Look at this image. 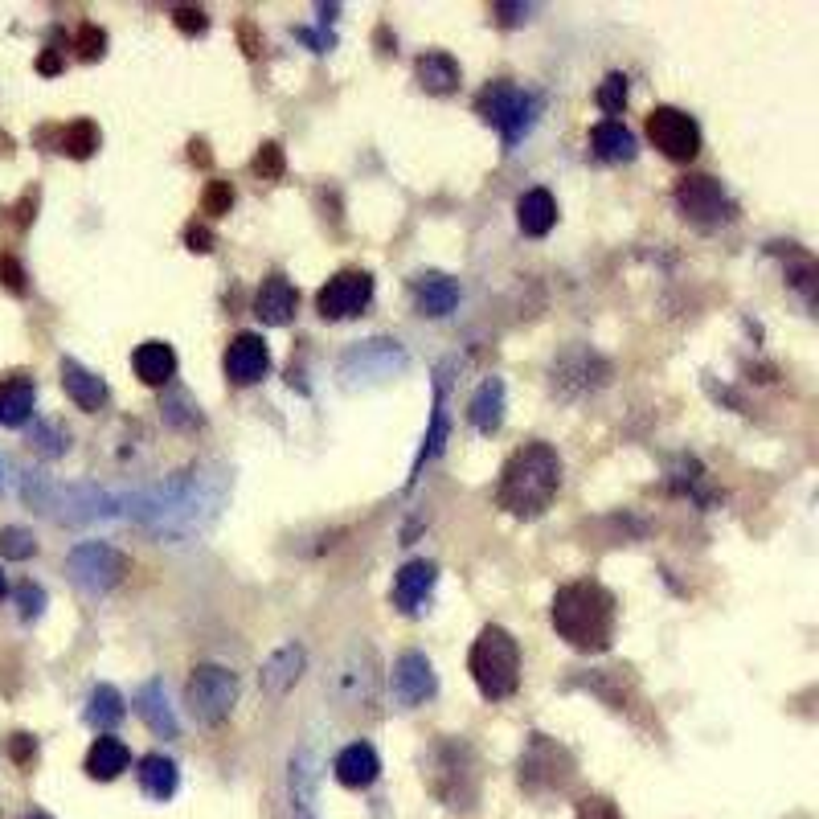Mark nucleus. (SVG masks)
I'll use <instances>...</instances> for the list:
<instances>
[{
	"label": "nucleus",
	"mask_w": 819,
	"mask_h": 819,
	"mask_svg": "<svg viewBox=\"0 0 819 819\" xmlns=\"http://www.w3.org/2000/svg\"><path fill=\"white\" fill-rule=\"evenodd\" d=\"M295 312H299L295 283L287 275H267L263 287H258V295H254V316L267 328H283V324H291Z\"/></svg>",
	"instance_id": "13"
},
{
	"label": "nucleus",
	"mask_w": 819,
	"mask_h": 819,
	"mask_svg": "<svg viewBox=\"0 0 819 819\" xmlns=\"http://www.w3.org/2000/svg\"><path fill=\"white\" fill-rule=\"evenodd\" d=\"M140 791L148 795V799H156V803H164V799H172L177 795V783H181V774H177V762L172 758H164V754H148V758H140Z\"/></svg>",
	"instance_id": "25"
},
{
	"label": "nucleus",
	"mask_w": 819,
	"mask_h": 819,
	"mask_svg": "<svg viewBox=\"0 0 819 819\" xmlns=\"http://www.w3.org/2000/svg\"><path fill=\"white\" fill-rule=\"evenodd\" d=\"M33 402H37V385L29 377H5L0 381V426L29 422Z\"/></svg>",
	"instance_id": "26"
},
{
	"label": "nucleus",
	"mask_w": 819,
	"mask_h": 819,
	"mask_svg": "<svg viewBox=\"0 0 819 819\" xmlns=\"http://www.w3.org/2000/svg\"><path fill=\"white\" fill-rule=\"evenodd\" d=\"M590 148H594L598 160H607V164H627V160H635V136L627 132L619 119H602L594 132H590Z\"/></svg>",
	"instance_id": "23"
},
{
	"label": "nucleus",
	"mask_w": 819,
	"mask_h": 819,
	"mask_svg": "<svg viewBox=\"0 0 819 819\" xmlns=\"http://www.w3.org/2000/svg\"><path fill=\"white\" fill-rule=\"evenodd\" d=\"M467 668H471V680H476V688L488 701H508L516 688H521V648H516L512 631L488 623L480 631V639L471 643Z\"/></svg>",
	"instance_id": "3"
},
{
	"label": "nucleus",
	"mask_w": 819,
	"mask_h": 819,
	"mask_svg": "<svg viewBox=\"0 0 819 819\" xmlns=\"http://www.w3.org/2000/svg\"><path fill=\"white\" fill-rule=\"evenodd\" d=\"M185 246H189L193 254H209V250H213V230L189 222V226H185Z\"/></svg>",
	"instance_id": "39"
},
{
	"label": "nucleus",
	"mask_w": 819,
	"mask_h": 819,
	"mask_svg": "<svg viewBox=\"0 0 819 819\" xmlns=\"http://www.w3.org/2000/svg\"><path fill=\"white\" fill-rule=\"evenodd\" d=\"M136 713H140V721L152 729L156 738H177V734H181L177 713H172V705H168V697H164V684H160V680L140 684V693H136Z\"/></svg>",
	"instance_id": "17"
},
{
	"label": "nucleus",
	"mask_w": 819,
	"mask_h": 819,
	"mask_svg": "<svg viewBox=\"0 0 819 819\" xmlns=\"http://www.w3.org/2000/svg\"><path fill=\"white\" fill-rule=\"evenodd\" d=\"M414 74H418V86L426 95H455L459 91V62L447 54V50H430L414 62Z\"/></svg>",
	"instance_id": "19"
},
{
	"label": "nucleus",
	"mask_w": 819,
	"mask_h": 819,
	"mask_svg": "<svg viewBox=\"0 0 819 819\" xmlns=\"http://www.w3.org/2000/svg\"><path fill=\"white\" fill-rule=\"evenodd\" d=\"M242 46H246L250 58H258V50H263V46H258V37H254V25H250V21L242 25Z\"/></svg>",
	"instance_id": "45"
},
{
	"label": "nucleus",
	"mask_w": 819,
	"mask_h": 819,
	"mask_svg": "<svg viewBox=\"0 0 819 819\" xmlns=\"http://www.w3.org/2000/svg\"><path fill=\"white\" fill-rule=\"evenodd\" d=\"M467 418L480 435H496L504 426V381L500 377H484L480 390L471 394V406H467Z\"/></svg>",
	"instance_id": "20"
},
{
	"label": "nucleus",
	"mask_w": 819,
	"mask_h": 819,
	"mask_svg": "<svg viewBox=\"0 0 819 819\" xmlns=\"http://www.w3.org/2000/svg\"><path fill=\"white\" fill-rule=\"evenodd\" d=\"M99 148V127L91 119H74L66 132H62V152L70 160H86V156H95Z\"/></svg>",
	"instance_id": "29"
},
{
	"label": "nucleus",
	"mask_w": 819,
	"mask_h": 819,
	"mask_svg": "<svg viewBox=\"0 0 819 819\" xmlns=\"http://www.w3.org/2000/svg\"><path fill=\"white\" fill-rule=\"evenodd\" d=\"M123 717H127V705H123V697H119V688L95 684L91 701H86V721H91L95 729H111V725H119Z\"/></svg>",
	"instance_id": "27"
},
{
	"label": "nucleus",
	"mask_w": 819,
	"mask_h": 819,
	"mask_svg": "<svg viewBox=\"0 0 819 819\" xmlns=\"http://www.w3.org/2000/svg\"><path fill=\"white\" fill-rule=\"evenodd\" d=\"M271 369V349H267V340L258 336V332H238L230 340V349H226V377L234 385H254V381H263Z\"/></svg>",
	"instance_id": "11"
},
{
	"label": "nucleus",
	"mask_w": 819,
	"mask_h": 819,
	"mask_svg": "<svg viewBox=\"0 0 819 819\" xmlns=\"http://www.w3.org/2000/svg\"><path fill=\"white\" fill-rule=\"evenodd\" d=\"M553 631L562 635L570 648L578 652H607L615 639V619H619V602L607 586L598 582H570L553 594L549 607Z\"/></svg>",
	"instance_id": "1"
},
{
	"label": "nucleus",
	"mask_w": 819,
	"mask_h": 819,
	"mask_svg": "<svg viewBox=\"0 0 819 819\" xmlns=\"http://www.w3.org/2000/svg\"><path fill=\"white\" fill-rule=\"evenodd\" d=\"M0 283H5L13 295H25V291H29V275H25V267L17 263L13 254H0Z\"/></svg>",
	"instance_id": "35"
},
{
	"label": "nucleus",
	"mask_w": 819,
	"mask_h": 819,
	"mask_svg": "<svg viewBox=\"0 0 819 819\" xmlns=\"http://www.w3.org/2000/svg\"><path fill=\"white\" fill-rule=\"evenodd\" d=\"M336 770V783L340 787H349V791H365L373 779H377V770H381V758L369 742H353V746H344L332 762Z\"/></svg>",
	"instance_id": "16"
},
{
	"label": "nucleus",
	"mask_w": 819,
	"mask_h": 819,
	"mask_svg": "<svg viewBox=\"0 0 819 819\" xmlns=\"http://www.w3.org/2000/svg\"><path fill=\"white\" fill-rule=\"evenodd\" d=\"M132 365H136V377L144 385H168L177 377V353H172V344H164V340H144L132 357Z\"/></svg>",
	"instance_id": "22"
},
{
	"label": "nucleus",
	"mask_w": 819,
	"mask_h": 819,
	"mask_svg": "<svg viewBox=\"0 0 819 819\" xmlns=\"http://www.w3.org/2000/svg\"><path fill=\"white\" fill-rule=\"evenodd\" d=\"M598 107L607 111V115H619L627 107V74H607L598 82V91H594Z\"/></svg>",
	"instance_id": "30"
},
{
	"label": "nucleus",
	"mask_w": 819,
	"mask_h": 819,
	"mask_svg": "<svg viewBox=\"0 0 819 819\" xmlns=\"http://www.w3.org/2000/svg\"><path fill=\"white\" fill-rule=\"evenodd\" d=\"M17 607H21V619H37L41 611H46V590L33 586V582H21V590H17Z\"/></svg>",
	"instance_id": "36"
},
{
	"label": "nucleus",
	"mask_w": 819,
	"mask_h": 819,
	"mask_svg": "<svg viewBox=\"0 0 819 819\" xmlns=\"http://www.w3.org/2000/svg\"><path fill=\"white\" fill-rule=\"evenodd\" d=\"M25 819H50V815H41V811H33V815H25Z\"/></svg>",
	"instance_id": "47"
},
{
	"label": "nucleus",
	"mask_w": 819,
	"mask_h": 819,
	"mask_svg": "<svg viewBox=\"0 0 819 819\" xmlns=\"http://www.w3.org/2000/svg\"><path fill=\"white\" fill-rule=\"evenodd\" d=\"M435 582H439V566H435V562H426V557H418V562H406V566L394 574V607H398L402 615L422 611V602L430 598Z\"/></svg>",
	"instance_id": "14"
},
{
	"label": "nucleus",
	"mask_w": 819,
	"mask_h": 819,
	"mask_svg": "<svg viewBox=\"0 0 819 819\" xmlns=\"http://www.w3.org/2000/svg\"><path fill=\"white\" fill-rule=\"evenodd\" d=\"M172 25H177L185 37H197V33L209 29V17H205V9H189V5H181V9H172Z\"/></svg>",
	"instance_id": "37"
},
{
	"label": "nucleus",
	"mask_w": 819,
	"mask_h": 819,
	"mask_svg": "<svg viewBox=\"0 0 819 819\" xmlns=\"http://www.w3.org/2000/svg\"><path fill=\"white\" fill-rule=\"evenodd\" d=\"M189 160H193V164H201V168H209V164H213L209 144H205V140H193V144H189Z\"/></svg>",
	"instance_id": "42"
},
{
	"label": "nucleus",
	"mask_w": 819,
	"mask_h": 819,
	"mask_svg": "<svg viewBox=\"0 0 819 819\" xmlns=\"http://www.w3.org/2000/svg\"><path fill=\"white\" fill-rule=\"evenodd\" d=\"M557 222V201L549 189H529L521 201H516V226L529 238H545Z\"/></svg>",
	"instance_id": "21"
},
{
	"label": "nucleus",
	"mask_w": 819,
	"mask_h": 819,
	"mask_svg": "<svg viewBox=\"0 0 819 819\" xmlns=\"http://www.w3.org/2000/svg\"><path fill=\"white\" fill-rule=\"evenodd\" d=\"M410 295L418 316H451L459 304V283L443 271H418L410 279Z\"/></svg>",
	"instance_id": "12"
},
{
	"label": "nucleus",
	"mask_w": 819,
	"mask_h": 819,
	"mask_svg": "<svg viewBox=\"0 0 819 819\" xmlns=\"http://www.w3.org/2000/svg\"><path fill=\"white\" fill-rule=\"evenodd\" d=\"M648 140L668 160L688 164V160H697V152H701V127H697L693 115L680 111V107H656L648 115Z\"/></svg>",
	"instance_id": "8"
},
{
	"label": "nucleus",
	"mask_w": 819,
	"mask_h": 819,
	"mask_svg": "<svg viewBox=\"0 0 819 819\" xmlns=\"http://www.w3.org/2000/svg\"><path fill=\"white\" fill-rule=\"evenodd\" d=\"M295 37H304V41H308V46H316V54H324V50L332 46V37H328V33H308V29H299Z\"/></svg>",
	"instance_id": "44"
},
{
	"label": "nucleus",
	"mask_w": 819,
	"mask_h": 819,
	"mask_svg": "<svg viewBox=\"0 0 819 819\" xmlns=\"http://www.w3.org/2000/svg\"><path fill=\"white\" fill-rule=\"evenodd\" d=\"M254 172H258L263 181H279L283 172H287L283 148H279V144H263V148H258V156H254Z\"/></svg>",
	"instance_id": "34"
},
{
	"label": "nucleus",
	"mask_w": 819,
	"mask_h": 819,
	"mask_svg": "<svg viewBox=\"0 0 819 819\" xmlns=\"http://www.w3.org/2000/svg\"><path fill=\"white\" fill-rule=\"evenodd\" d=\"M127 762H132V754H127V746H123L119 738H111V734L95 738V746L86 750V774H91V779H99V783L119 779V774L127 770Z\"/></svg>",
	"instance_id": "24"
},
{
	"label": "nucleus",
	"mask_w": 819,
	"mask_h": 819,
	"mask_svg": "<svg viewBox=\"0 0 819 819\" xmlns=\"http://www.w3.org/2000/svg\"><path fill=\"white\" fill-rule=\"evenodd\" d=\"M443 443H447V414H443V385L435 381V410H430V430H426L422 451H418V459H414V476H410V484L418 480L422 463H426V459H435V455L443 451Z\"/></svg>",
	"instance_id": "28"
},
{
	"label": "nucleus",
	"mask_w": 819,
	"mask_h": 819,
	"mask_svg": "<svg viewBox=\"0 0 819 819\" xmlns=\"http://www.w3.org/2000/svg\"><path fill=\"white\" fill-rule=\"evenodd\" d=\"M62 390L70 394V402L78 406V410H86V414H95L103 402H107V381L99 377V373H91L86 365H78V361H62Z\"/></svg>",
	"instance_id": "18"
},
{
	"label": "nucleus",
	"mask_w": 819,
	"mask_h": 819,
	"mask_svg": "<svg viewBox=\"0 0 819 819\" xmlns=\"http://www.w3.org/2000/svg\"><path fill=\"white\" fill-rule=\"evenodd\" d=\"M0 553H5L9 562H29V557L37 553V541H33L29 529L9 525V529H0Z\"/></svg>",
	"instance_id": "31"
},
{
	"label": "nucleus",
	"mask_w": 819,
	"mask_h": 819,
	"mask_svg": "<svg viewBox=\"0 0 819 819\" xmlns=\"http://www.w3.org/2000/svg\"><path fill=\"white\" fill-rule=\"evenodd\" d=\"M492 13L500 17V25H521V21H529L533 5H492Z\"/></svg>",
	"instance_id": "41"
},
{
	"label": "nucleus",
	"mask_w": 819,
	"mask_h": 819,
	"mask_svg": "<svg viewBox=\"0 0 819 819\" xmlns=\"http://www.w3.org/2000/svg\"><path fill=\"white\" fill-rule=\"evenodd\" d=\"M230 205H234V189H230V181H209V185H205L201 213H209V218H226Z\"/></svg>",
	"instance_id": "33"
},
{
	"label": "nucleus",
	"mask_w": 819,
	"mask_h": 819,
	"mask_svg": "<svg viewBox=\"0 0 819 819\" xmlns=\"http://www.w3.org/2000/svg\"><path fill=\"white\" fill-rule=\"evenodd\" d=\"M74 50H78L82 62H99V58L107 54V33H103L95 21H86V25L78 29V37H74Z\"/></svg>",
	"instance_id": "32"
},
{
	"label": "nucleus",
	"mask_w": 819,
	"mask_h": 819,
	"mask_svg": "<svg viewBox=\"0 0 819 819\" xmlns=\"http://www.w3.org/2000/svg\"><path fill=\"white\" fill-rule=\"evenodd\" d=\"M369 299H373V279L365 271H340L320 287L316 308L324 320H353L369 308Z\"/></svg>",
	"instance_id": "9"
},
{
	"label": "nucleus",
	"mask_w": 819,
	"mask_h": 819,
	"mask_svg": "<svg viewBox=\"0 0 819 819\" xmlns=\"http://www.w3.org/2000/svg\"><path fill=\"white\" fill-rule=\"evenodd\" d=\"M185 705L205 725L226 721L230 709L238 705V676L222 664H197L189 684H185Z\"/></svg>",
	"instance_id": "6"
},
{
	"label": "nucleus",
	"mask_w": 819,
	"mask_h": 819,
	"mask_svg": "<svg viewBox=\"0 0 819 819\" xmlns=\"http://www.w3.org/2000/svg\"><path fill=\"white\" fill-rule=\"evenodd\" d=\"M557 488H562V459L549 443H525L521 451H512L504 471H500V484H496V504L521 521H533L541 516Z\"/></svg>",
	"instance_id": "2"
},
{
	"label": "nucleus",
	"mask_w": 819,
	"mask_h": 819,
	"mask_svg": "<svg viewBox=\"0 0 819 819\" xmlns=\"http://www.w3.org/2000/svg\"><path fill=\"white\" fill-rule=\"evenodd\" d=\"M390 688H394V701L414 709V705H426L430 697L439 693V676L430 668V660L422 652H402L394 660V672H390Z\"/></svg>",
	"instance_id": "10"
},
{
	"label": "nucleus",
	"mask_w": 819,
	"mask_h": 819,
	"mask_svg": "<svg viewBox=\"0 0 819 819\" xmlns=\"http://www.w3.org/2000/svg\"><path fill=\"white\" fill-rule=\"evenodd\" d=\"M5 590H9V586H5V574H0V598H5Z\"/></svg>",
	"instance_id": "46"
},
{
	"label": "nucleus",
	"mask_w": 819,
	"mask_h": 819,
	"mask_svg": "<svg viewBox=\"0 0 819 819\" xmlns=\"http://www.w3.org/2000/svg\"><path fill=\"white\" fill-rule=\"evenodd\" d=\"M127 570H132V562H127V557H123L115 545H107V541H82V545H74L70 557H66L70 582L82 586L86 594H107V590H115V586L127 578Z\"/></svg>",
	"instance_id": "5"
},
{
	"label": "nucleus",
	"mask_w": 819,
	"mask_h": 819,
	"mask_svg": "<svg viewBox=\"0 0 819 819\" xmlns=\"http://www.w3.org/2000/svg\"><path fill=\"white\" fill-rule=\"evenodd\" d=\"M672 201L676 209L684 213L688 222L697 226H721V222H734V201L725 197L721 181L705 177V172H693V177H684L676 189H672Z\"/></svg>",
	"instance_id": "7"
},
{
	"label": "nucleus",
	"mask_w": 819,
	"mask_h": 819,
	"mask_svg": "<svg viewBox=\"0 0 819 819\" xmlns=\"http://www.w3.org/2000/svg\"><path fill=\"white\" fill-rule=\"evenodd\" d=\"M37 70H41V74H58V70H62L58 50H46V54H41V58H37Z\"/></svg>",
	"instance_id": "43"
},
{
	"label": "nucleus",
	"mask_w": 819,
	"mask_h": 819,
	"mask_svg": "<svg viewBox=\"0 0 819 819\" xmlns=\"http://www.w3.org/2000/svg\"><path fill=\"white\" fill-rule=\"evenodd\" d=\"M476 111L484 123H492L504 148H516L537 123V111H541V99L525 86H512V82H488L480 99H476Z\"/></svg>",
	"instance_id": "4"
},
{
	"label": "nucleus",
	"mask_w": 819,
	"mask_h": 819,
	"mask_svg": "<svg viewBox=\"0 0 819 819\" xmlns=\"http://www.w3.org/2000/svg\"><path fill=\"white\" fill-rule=\"evenodd\" d=\"M9 754H13V762L29 766V762L37 758V742H33L29 734H13V742H9Z\"/></svg>",
	"instance_id": "40"
},
{
	"label": "nucleus",
	"mask_w": 819,
	"mask_h": 819,
	"mask_svg": "<svg viewBox=\"0 0 819 819\" xmlns=\"http://www.w3.org/2000/svg\"><path fill=\"white\" fill-rule=\"evenodd\" d=\"M578 819H623V815H619V807H615L611 799H602V795H590V799H582V807H578Z\"/></svg>",
	"instance_id": "38"
},
{
	"label": "nucleus",
	"mask_w": 819,
	"mask_h": 819,
	"mask_svg": "<svg viewBox=\"0 0 819 819\" xmlns=\"http://www.w3.org/2000/svg\"><path fill=\"white\" fill-rule=\"evenodd\" d=\"M304 664H308V652L299 648V643H283V648L263 664V672H258V684H263L267 697H287L291 684L304 676Z\"/></svg>",
	"instance_id": "15"
}]
</instances>
